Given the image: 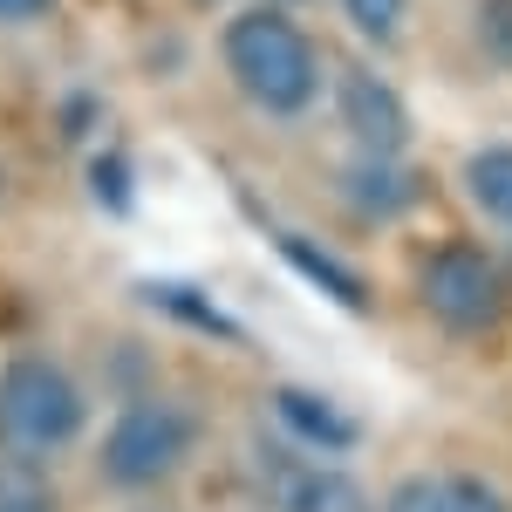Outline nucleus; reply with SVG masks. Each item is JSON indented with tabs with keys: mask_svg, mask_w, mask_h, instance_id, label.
<instances>
[{
	"mask_svg": "<svg viewBox=\"0 0 512 512\" xmlns=\"http://www.w3.org/2000/svg\"><path fill=\"white\" fill-rule=\"evenodd\" d=\"M48 14V0H0V21H35Z\"/></svg>",
	"mask_w": 512,
	"mask_h": 512,
	"instance_id": "obj_16",
	"label": "nucleus"
},
{
	"mask_svg": "<svg viewBox=\"0 0 512 512\" xmlns=\"http://www.w3.org/2000/svg\"><path fill=\"white\" fill-rule=\"evenodd\" d=\"M96 192H103V205H110V212H130V171H123V158H103V164H96Z\"/></svg>",
	"mask_w": 512,
	"mask_h": 512,
	"instance_id": "obj_15",
	"label": "nucleus"
},
{
	"mask_svg": "<svg viewBox=\"0 0 512 512\" xmlns=\"http://www.w3.org/2000/svg\"><path fill=\"white\" fill-rule=\"evenodd\" d=\"M335 110H342V130L362 144V158H403V144H410V110H403V96H396L383 76L342 69Z\"/></svg>",
	"mask_w": 512,
	"mask_h": 512,
	"instance_id": "obj_5",
	"label": "nucleus"
},
{
	"mask_svg": "<svg viewBox=\"0 0 512 512\" xmlns=\"http://www.w3.org/2000/svg\"><path fill=\"white\" fill-rule=\"evenodd\" d=\"M280 253H287V267H294V274L315 280L328 301H342V308H355V315L369 308V287H362L349 267H335V260H328V253L315 246V239H280Z\"/></svg>",
	"mask_w": 512,
	"mask_h": 512,
	"instance_id": "obj_9",
	"label": "nucleus"
},
{
	"mask_svg": "<svg viewBox=\"0 0 512 512\" xmlns=\"http://www.w3.org/2000/svg\"><path fill=\"white\" fill-rule=\"evenodd\" d=\"M274 417L294 437L321 444V451H349L355 437H362L349 410H335V403H328V396H315V390H274Z\"/></svg>",
	"mask_w": 512,
	"mask_h": 512,
	"instance_id": "obj_6",
	"label": "nucleus"
},
{
	"mask_svg": "<svg viewBox=\"0 0 512 512\" xmlns=\"http://www.w3.org/2000/svg\"><path fill=\"white\" fill-rule=\"evenodd\" d=\"M465 192H472V205L492 219V226L512 233V144H485V151H472V164H465Z\"/></svg>",
	"mask_w": 512,
	"mask_h": 512,
	"instance_id": "obj_8",
	"label": "nucleus"
},
{
	"mask_svg": "<svg viewBox=\"0 0 512 512\" xmlns=\"http://www.w3.org/2000/svg\"><path fill=\"white\" fill-rule=\"evenodd\" d=\"M198 451V417L185 403H130L103 437V478L123 492H151Z\"/></svg>",
	"mask_w": 512,
	"mask_h": 512,
	"instance_id": "obj_3",
	"label": "nucleus"
},
{
	"mask_svg": "<svg viewBox=\"0 0 512 512\" xmlns=\"http://www.w3.org/2000/svg\"><path fill=\"white\" fill-rule=\"evenodd\" d=\"M342 14L369 41H396V28H403V0H342Z\"/></svg>",
	"mask_w": 512,
	"mask_h": 512,
	"instance_id": "obj_12",
	"label": "nucleus"
},
{
	"mask_svg": "<svg viewBox=\"0 0 512 512\" xmlns=\"http://www.w3.org/2000/svg\"><path fill=\"white\" fill-rule=\"evenodd\" d=\"M417 294L437 315V328H451V335H485L492 321L506 315V274L478 246H437L424 260Z\"/></svg>",
	"mask_w": 512,
	"mask_h": 512,
	"instance_id": "obj_4",
	"label": "nucleus"
},
{
	"mask_svg": "<svg viewBox=\"0 0 512 512\" xmlns=\"http://www.w3.org/2000/svg\"><path fill=\"white\" fill-rule=\"evenodd\" d=\"M451 512H512L492 478H451Z\"/></svg>",
	"mask_w": 512,
	"mask_h": 512,
	"instance_id": "obj_14",
	"label": "nucleus"
},
{
	"mask_svg": "<svg viewBox=\"0 0 512 512\" xmlns=\"http://www.w3.org/2000/svg\"><path fill=\"white\" fill-rule=\"evenodd\" d=\"M383 512H451V478H403Z\"/></svg>",
	"mask_w": 512,
	"mask_h": 512,
	"instance_id": "obj_11",
	"label": "nucleus"
},
{
	"mask_svg": "<svg viewBox=\"0 0 512 512\" xmlns=\"http://www.w3.org/2000/svg\"><path fill=\"white\" fill-rule=\"evenodd\" d=\"M0 512H55V492L35 465H21V451L0 458Z\"/></svg>",
	"mask_w": 512,
	"mask_h": 512,
	"instance_id": "obj_10",
	"label": "nucleus"
},
{
	"mask_svg": "<svg viewBox=\"0 0 512 512\" xmlns=\"http://www.w3.org/2000/svg\"><path fill=\"white\" fill-rule=\"evenodd\" d=\"M280 512H369L362 485L335 465H308V472H287L280 485Z\"/></svg>",
	"mask_w": 512,
	"mask_h": 512,
	"instance_id": "obj_7",
	"label": "nucleus"
},
{
	"mask_svg": "<svg viewBox=\"0 0 512 512\" xmlns=\"http://www.w3.org/2000/svg\"><path fill=\"white\" fill-rule=\"evenodd\" d=\"M226 69L246 89V103L267 110V117H301L321 89L315 41L280 7H246V14L226 21Z\"/></svg>",
	"mask_w": 512,
	"mask_h": 512,
	"instance_id": "obj_1",
	"label": "nucleus"
},
{
	"mask_svg": "<svg viewBox=\"0 0 512 512\" xmlns=\"http://www.w3.org/2000/svg\"><path fill=\"white\" fill-rule=\"evenodd\" d=\"M82 431V390L48 355H21L0 369V444L21 458H48Z\"/></svg>",
	"mask_w": 512,
	"mask_h": 512,
	"instance_id": "obj_2",
	"label": "nucleus"
},
{
	"mask_svg": "<svg viewBox=\"0 0 512 512\" xmlns=\"http://www.w3.org/2000/svg\"><path fill=\"white\" fill-rule=\"evenodd\" d=\"M478 41L492 62H512V0H485L478 7Z\"/></svg>",
	"mask_w": 512,
	"mask_h": 512,
	"instance_id": "obj_13",
	"label": "nucleus"
}]
</instances>
